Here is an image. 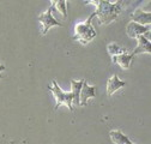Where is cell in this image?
<instances>
[{
	"label": "cell",
	"mask_w": 151,
	"mask_h": 144,
	"mask_svg": "<svg viewBox=\"0 0 151 144\" xmlns=\"http://www.w3.org/2000/svg\"><path fill=\"white\" fill-rule=\"evenodd\" d=\"M122 4L124 0H118L115 4H111L109 0H100L95 11V17L99 18V23L104 25L115 21L121 12Z\"/></svg>",
	"instance_id": "6da1fadb"
},
{
	"label": "cell",
	"mask_w": 151,
	"mask_h": 144,
	"mask_svg": "<svg viewBox=\"0 0 151 144\" xmlns=\"http://www.w3.org/2000/svg\"><path fill=\"white\" fill-rule=\"evenodd\" d=\"M95 16L96 14H95V12H93L85 22L78 23L77 25H76L74 36H73L74 40L79 41L83 45H86V43H89L90 41H92L93 39L96 37V30L91 24V22H92L93 18H95Z\"/></svg>",
	"instance_id": "7a4b0ae2"
},
{
	"label": "cell",
	"mask_w": 151,
	"mask_h": 144,
	"mask_svg": "<svg viewBox=\"0 0 151 144\" xmlns=\"http://www.w3.org/2000/svg\"><path fill=\"white\" fill-rule=\"evenodd\" d=\"M52 94L55 97L56 101V107L55 108H59L60 106H66L70 111H73V94L71 93H65L61 90V88L58 85L55 81H52V85L49 86Z\"/></svg>",
	"instance_id": "3957f363"
},
{
	"label": "cell",
	"mask_w": 151,
	"mask_h": 144,
	"mask_svg": "<svg viewBox=\"0 0 151 144\" xmlns=\"http://www.w3.org/2000/svg\"><path fill=\"white\" fill-rule=\"evenodd\" d=\"M53 9H54V6H50V7H48L47 9V11L45 12V13H42L40 17H39V21H40V23L42 24V35H46L47 34V31L50 29V28H53V27H61V24L55 19V18L53 17V14H52V12H53Z\"/></svg>",
	"instance_id": "277c9868"
},
{
	"label": "cell",
	"mask_w": 151,
	"mask_h": 144,
	"mask_svg": "<svg viewBox=\"0 0 151 144\" xmlns=\"http://www.w3.org/2000/svg\"><path fill=\"white\" fill-rule=\"evenodd\" d=\"M96 96V86H90L85 81H83V85L79 91V106H85L89 99Z\"/></svg>",
	"instance_id": "5b68a950"
},
{
	"label": "cell",
	"mask_w": 151,
	"mask_h": 144,
	"mask_svg": "<svg viewBox=\"0 0 151 144\" xmlns=\"http://www.w3.org/2000/svg\"><path fill=\"white\" fill-rule=\"evenodd\" d=\"M149 30H150V25H143V24H139V23L133 22V21L131 23H128V25H127V35L129 37H133V39H136L139 35L147 34Z\"/></svg>",
	"instance_id": "8992f818"
},
{
	"label": "cell",
	"mask_w": 151,
	"mask_h": 144,
	"mask_svg": "<svg viewBox=\"0 0 151 144\" xmlns=\"http://www.w3.org/2000/svg\"><path fill=\"white\" fill-rule=\"evenodd\" d=\"M137 41H138V46L137 48L132 52L131 54L133 57H136L137 54H140V53H147L150 54L151 53V42L145 37V35H139L137 36Z\"/></svg>",
	"instance_id": "52a82bcc"
},
{
	"label": "cell",
	"mask_w": 151,
	"mask_h": 144,
	"mask_svg": "<svg viewBox=\"0 0 151 144\" xmlns=\"http://www.w3.org/2000/svg\"><path fill=\"white\" fill-rule=\"evenodd\" d=\"M125 85H126V82L121 81L116 75L111 76L108 79V82H107V95L108 96H111L116 91V90H119L120 88H122Z\"/></svg>",
	"instance_id": "ba28073f"
},
{
	"label": "cell",
	"mask_w": 151,
	"mask_h": 144,
	"mask_svg": "<svg viewBox=\"0 0 151 144\" xmlns=\"http://www.w3.org/2000/svg\"><path fill=\"white\" fill-rule=\"evenodd\" d=\"M131 18L133 22H137V23L143 24V25H150V23H151V13L145 12L140 9L136 10L133 13H132Z\"/></svg>",
	"instance_id": "9c48e42d"
},
{
	"label": "cell",
	"mask_w": 151,
	"mask_h": 144,
	"mask_svg": "<svg viewBox=\"0 0 151 144\" xmlns=\"http://www.w3.org/2000/svg\"><path fill=\"white\" fill-rule=\"evenodd\" d=\"M134 57L132 55V54H128L127 52H124L121 54H119V55H116L115 58H113V63H116L119 64L124 70H127L131 66V63H132V59H133Z\"/></svg>",
	"instance_id": "30bf717a"
},
{
	"label": "cell",
	"mask_w": 151,
	"mask_h": 144,
	"mask_svg": "<svg viewBox=\"0 0 151 144\" xmlns=\"http://www.w3.org/2000/svg\"><path fill=\"white\" fill-rule=\"evenodd\" d=\"M109 137L111 139L113 143L115 144H133V142L129 140L127 136H125L122 132L120 131H110L109 132Z\"/></svg>",
	"instance_id": "8fae6325"
},
{
	"label": "cell",
	"mask_w": 151,
	"mask_h": 144,
	"mask_svg": "<svg viewBox=\"0 0 151 144\" xmlns=\"http://www.w3.org/2000/svg\"><path fill=\"white\" fill-rule=\"evenodd\" d=\"M83 85V81H71V86H72V94H73V103L79 106V91Z\"/></svg>",
	"instance_id": "7c38bea8"
},
{
	"label": "cell",
	"mask_w": 151,
	"mask_h": 144,
	"mask_svg": "<svg viewBox=\"0 0 151 144\" xmlns=\"http://www.w3.org/2000/svg\"><path fill=\"white\" fill-rule=\"evenodd\" d=\"M107 49H108V53L110 54L111 59H113V58H115L116 55H119V54H121V53L126 52L124 48H121V47H120V46H118L116 43H110V45H108Z\"/></svg>",
	"instance_id": "4fadbf2b"
},
{
	"label": "cell",
	"mask_w": 151,
	"mask_h": 144,
	"mask_svg": "<svg viewBox=\"0 0 151 144\" xmlns=\"http://www.w3.org/2000/svg\"><path fill=\"white\" fill-rule=\"evenodd\" d=\"M99 1H100V0H85V1H84V4H92V5L97 6Z\"/></svg>",
	"instance_id": "5bb4252c"
},
{
	"label": "cell",
	"mask_w": 151,
	"mask_h": 144,
	"mask_svg": "<svg viewBox=\"0 0 151 144\" xmlns=\"http://www.w3.org/2000/svg\"><path fill=\"white\" fill-rule=\"evenodd\" d=\"M4 70H5V66H4V65H0V72L4 71ZM1 78H3V75L0 73V79H1Z\"/></svg>",
	"instance_id": "9a60e30c"
},
{
	"label": "cell",
	"mask_w": 151,
	"mask_h": 144,
	"mask_svg": "<svg viewBox=\"0 0 151 144\" xmlns=\"http://www.w3.org/2000/svg\"><path fill=\"white\" fill-rule=\"evenodd\" d=\"M50 1H52V4H53L52 6H54V5H55V3H56V1H58V0H50Z\"/></svg>",
	"instance_id": "2e32d148"
}]
</instances>
